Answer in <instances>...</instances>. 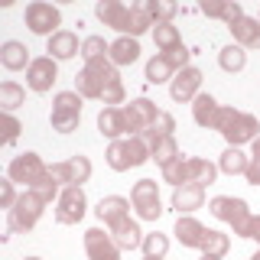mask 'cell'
I'll return each instance as SVG.
<instances>
[{
    "mask_svg": "<svg viewBox=\"0 0 260 260\" xmlns=\"http://www.w3.org/2000/svg\"><path fill=\"white\" fill-rule=\"evenodd\" d=\"M75 88L81 98H94V101H104L111 108L114 104H124V81H120L117 65L111 59L88 62L75 75Z\"/></svg>",
    "mask_w": 260,
    "mask_h": 260,
    "instance_id": "obj_1",
    "label": "cell"
},
{
    "mask_svg": "<svg viewBox=\"0 0 260 260\" xmlns=\"http://www.w3.org/2000/svg\"><path fill=\"white\" fill-rule=\"evenodd\" d=\"M7 176H10L13 182L39 192L46 202H52L55 195H59V182H55V176L49 173V166L43 162L39 153H20V156H13L10 166H7Z\"/></svg>",
    "mask_w": 260,
    "mask_h": 260,
    "instance_id": "obj_2",
    "label": "cell"
},
{
    "mask_svg": "<svg viewBox=\"0 0 260 260\" xmlns=\"http://www.w3.org/2000/svg\"><path fill=\"white\" fill-rule=\"evenodd\" d=\"M94 13L104 26L124 32V36H134V39L143 36L146 29H153V20H150V13L143 10V4L127 7V4H117V0H101V4L94 7Z\"/></svg>",
    "mask_w": 260,
    "mask_h": 260,
    "instance_id": "obj_3",
    "label": "cell"
},
{
    "mask_svg": "<svg viewBox=\"0 0 260 260\" xmlns=\"http://www.w3.org/2000/svg\"><path fill=\"white\" fill-rule=\"evenodd\" d=\"M162 179H166L173 189L179 185H211L218 179V166L208 159H199V156H185V159H176L169 169H162Z\"/></svg>",
    "mask_w": 260,
    "mask_h": 260,
    "instance_id": "obj_4",
    "label": "cell"
},
{
    "mask_svg": "<svg viewBox=\"0 0 260 260\" xmlns=\"http://www.w3.org/2000/svg\"><path fill=\"white\" fill-rule=\"evenodd\" d=\"M150 156V143L143 137H120V140H111L108 146V166L117 169V173H127V169L143 166Z\"/></svg>",
    "mask_w": 260,
    "mask_h": 260,
    "instance_id": "obj_5",
    "label": "cell"
},
{
    "mask_svg": "<svg viewBox=\"0 0 260 260\" xmlns=\"http://www.w3.org/2000/svg\"><path fill=\"white\" fill-rule=\"evenodd\" d=\"M215 130H221V137L231 146H241V143H254L257 140V117L254 114H244L238 108H221V114H218V127Z\"/></svg>",
    "mask_w": 260,
    "mask_h": 260,
    "instance_id": "obj_6",
    "label": "cell"
},
{
    "mask_svg": "<svg viewBox=\"0 0 260 260\" xmlns=\"http://www.w3.org/2000/svg\"><path fill=\"white\" fill-rule=\"evenodd\" d=\"M46 205H49V202H46L39 192L26 189L20 199H16V205L10 208L7 228H10V231H32V228H36V221L43 218V208H46Z\"/></svg>",
    "mask_w": 260,
    "mask_h": 260,
    "instance_id": "obj_7",
    "label": "cell"
},
{
    "mask_svg": "<svg viewBox=\"0 0 260 260\" xmlns=\"http://www.w3.org/2000/svg\"><path fill=\"white\" fill-rule=\"evenodd\" d=\"M208 211H211L215 218H221V221H228V224L234 228V234H241V238H244V231H247V221H250V211H247V202H244V199L218 195V199L208 202Z\"/></svg>",
    "mask_w": 260,
    "mask_h": 260,
    "instance_id": "obj_8",
    "label": "cell"
},
{
    "mask_svg": "<svg viewBox=\"0 0 260 260\" xmlns=\"http://www.w3.org/2000/svg\"><path fill=\"white\" fill-rule=\"evenodd\" d=\"M81 120V94L78 91H59L52 104V130L72 134Z\"/></svg>",
    "mask_w": 260,
    "mask_h": 260,
    "instance_id": "obj_9",
    "label": "cell"
},
{
    "mask_svg": "<svg viewBox=\"0 0 260 260\" xmlns=\"http://www.w3.org/2000/svg\"><path fill=\"white\" fill-rule=\"evenodd\" d=\"M159 117V108L150 101V98H137L124 108V120H127V137H140L146 134Z\"/></svg>",
    "mask_w": 260,
    "mask_h": 260,
    "instance_id": "obj_10",
    "label": "cell"
},
{
    "mask_svg": "<svg viewBox=\"0 0 260 260\" xmlns=\"http://www.w3.org/2000/svg\"><path fill=\"white\" fill-rule=\"evenodd\" d=\"M23 20H26V26L36 32V36H49V39L62 26V13H59V7H52V4H29Z\"/></svg>",
    "mask_w": 260,
    "mask_h": 260,
    "instance_id": "obj_11",
    "label": "cell"
},
{
    "mask_svg": "<svg viewBox=\"0 0 260 260\" xmlns=\"http://www.w3.org/2000/svg\"><path fill=\"white\" fill-rule=\"evenodd\" d=\"M130 202H134L137 215L143 218V221H156L162 215V205H159V189L153 179H140V182L134 185V192H130Z\"/></svg>",
    "mask_w": 260,
    "mask_h": 260,
    "instance_id": "obj_12",
    "label": "cell"
},
{
    "mask_svg": "<svg viewBox=\"0 0 260 260\" xmlns=\"http://www.w3.org/2000/svg\"><path fill=\"white\" fill-rule=\"evenodd\" d=\"M88 211V199L81 185H65V192L59 195V208H55V221L59 224H78Z\"/></svg>",
    "mask_w": 260,
    "mask_h": 260,
    "instance_id": "obj_13",
    "label": "cell"
},
{
    "mask_svg": "<svg viewBox=\"0 0 260 260\" xmlns=\"http://www.w3.org/2000/svg\"><path fill=\"white\" fill-rule=\"evenodd\" d=\"M49 173L55 176L59 185H81V182H88V176H91V159L75 153L72 159H62V162H55V166H49Z\"/></svg>",
    "mask_w": 260,
    "mask_h": 260,
    "instance_id": "obj_14",
    "label": "cell"
},
{
    "mask_svg": "<svg viewBox=\"0 0 260 260\" xmlns=\"http://www.w3.org/2000/svg\"><path fill=\"white\" fill-rule=\"evenodd\" d=\"M143 140L150 143V156L159 162L162 169H169L176 159H182V153H179V143L173 134H156V130H146Z\"/></svg>",
    "mask_w": 260,
    "mask_h": 260,
    "instance_id": "obj_15",
    "label": "cell"
},
{
    "mask_svg": "<svg viewBox=\"0 0 260 260\" xmlns=\"http://www.w3.org/2000/svg\"><path fill=\"white\" fill-rule=\"evenodd\" d=\"M85 250L88 260H120V247L111 234H104L101 228H88L85 231Z\"/></svg>",
    "mask_w": 260,
    "mask_h": 260,
    "instance_id": "obj_16",
    "label": "cell"
},
{
    "mask_svg": "<svg viewBox=\"0 0 260 260\" xmlns=\"http://www.w3.org/2000/svg\"><path fill=\"white\" fill-rule=\"evenodd\" d=\"M176 238L182 247H195V250H205V244L211 238V228L205 224H199L195 218L189 215H179V221H176Z\"/></svg>",
    "mask_w": 260,
    "mask_h": 260,
    "instance_id": "obj_17",
    "label": "cell"
},
{
    "mask_svg": "<svg viewBox=\"0 0 260 260\" xmlns=\"http://www.w3.org/2000/svg\"><path fill=\"white\" fill-rule=\"evenodd\" d=\"M55 78H59V65H55V59H49V55L32 59V65L26 69V85L32 91H49L55 85Z\"/></svg>",
    "mask_w": 260,
    "mask_h": 260,
    "instance_id": "obj_18",
    "label": "cell"
},
{
    "mask_svg": "<svg viewBox=\"0 0 260 260\" xmlns=\"http://www.w3.org/2000/svg\"><path fill=\"white\" fill-rule=\"evenodd\" d=\"M202 72L199 69H182V72H176V78H173V85H169V94H173V101H195L199 98V88H202Z\"/></svg>",
    "mask_w": 260,
    "mask_h": 260,
    "instance_id": "obj_19",
    "label": "cell"
},
{
    "mask_svg": "<svg viewBox=\"0 0 260 260\" xmlns=\"http://www.w3.org/2000/svg\"><path fill=\"white\" fill-rule=\"evenodd\" d=\"M234 36V46L241 49H260V20H254V16H241L234 26H228Z\"/></svg>",
    "mask_w": 260,
    "mask_h": 260,
    "instance_id": "obj_20",
    "label": "cell"
},
{
    "mask_svg": "<svg viewBox=\"0 0 260 260\" xmlns=\"http://www.w3.org/2000/svg\"><path fill=\"white\" fill-rule=\"evenodd\" d=\"M202 13L211 16V20L228 23V26H234V23L244 16V10H241L238 0H205V4H202Z\"/></svg>",
    "mask_w": 260,
    "mask_h": 260,
    "instance_id": "obj_21",
    "label": "cell"
},
{
    "mask_svg": "<svg viewBox=\"0 0 260 260\" xmlns=\"http://www.w3.org/2000/svg\"><path fill=\"white\" fill-rule=\"evenodd\" d=\"M98 130H101V137H111V140H120V137H127L124 108H104L101 114H98Z\"/></svg>",
    "mask_w": 260,
    "mask_h": 260,
    "instance_id": "obj_22",
    "label": "cell"
},
{
    "mask_svg": "<svg viewBox=\"0 0 260 260\" xmlns=\"http://www.w3.org/2000/svg\"><path fill=\"white\" fill-rule=\"evenodd\" d=\"M205 205V189L202 185H179L173 189V208L179 215H189V211Z\"/></svg>",
    "mask_w": 260,
    "mask_h": 260,
    "instance_id": "obj_23",
    "label": "cell"
},
{
    "mask_svg": "<svg viewBox=\"0 0 260 260\" xmlns=\"http://www.w3.org/2000/svg\"><path fill=\"white\" fill-rule=\"evenodd\" d=\"M192 114H195V124H199V127L215 130L218 127V114H221V104H218L211 94H199L195 104H192Z\"/></svg>",
    "mask_w": 260,
    "mask_h": 260,
    "instance_id": "obj_24",
    "label": "cell"
},
{
    "mask_svg": "<svg viewBox=\"0 0 260 260\" xmlns=\"http://www.w3.org/2000/svg\"><path fill=\"white\" fill-rule=\"evenodd\" d=\"M111 238L117 241L120 250H134V247H143V231L137 228L130 218H120L117 224H111Z\"/></svg>",
    "mask_w": 260,
    "mask_h": 260,
    "instance_id": "obj_25",
    "label": "cell"
},
{
    "mask_svg": "<svg viewBox=\"0 0 260 260\" xmlns=\"http://www.w3.org/2000/svg\"><path fill=\"white\" fill-rule=\"evenodd\" d=\"M78 55V36L69 29H59L52 39H49V59L65 62V59H75Z\"/></svg>",
    "mask_w": 260,
    "mask_h": 260,
    "instance_id": "obj_26",
    "label": "cell"
},
{
    "mask_svg": "<svg viewBox=\"0 0 260 260\" xmlns=\"http://www.w3.org/2000/svg\"><path fill=\"white\" fill-rule=\"evenodd\" d=\"M98 218H101L104 224H117L120 218H130V202L127 199H120V195H108V199H101L98 202Z\"/></svg>",
    "mask_w": 260,
    "mask_h": 260,
    "instance_id": "obj_27",
    "label": "cell"
},
{
    "mask_svg": "<svg viewBox=\"0 0 260 260\" xmlns=\"http://www.w3.org/2000/svg\"><path fill=\"white\" fill-rule=\"evenodd\" d=\"M0 62H4L7 72H20V69H29V49L23 43H16V39H10V43L0 46Z\"/></svg>",
    "mask_w": 260,
    "mask_h": 260,
    "instance_id": "obj_28",
    "label": "cell"
},
{
    "mask_svg": "<svg viewBox=\"0 0 260 260\" xmlns=\"http://www.w3.org/2000/svg\"><path fill=\"white\" fill-rule=\"evenodd\" d=\"M108 59H111L114 65H134L137 59H140V43H137L134 36H120V39H114Z\"/></svg>",
    "mask_w": 260,
    "mask_h": 260,
    "instance_id": "obj_29",
    "label": "cell"
},
{
    "mask_svg": "<svg viewBox=\"0 0 260 260\" xmlns=\"http://www.w3.org/2000/svg\"><path fill=\"white\" fill-rule=\"evenodd\" d=\"M176 65H173V59L169 55H162V52H156L150 62H146V81L150 85H162V81H173L176 78Z\"/></svg>",
    "mask_w": 260,
    "mask_h": 260,
    "instance_id": "obj_30",
    "label": "cell"
},
{
    "mask_svg": "<svg viewBox=\"0 0 260 260\" xmlns=\"http://www.w3.org/2000/svg\"><path fill=\"white\" fill-rule=\"evenodd\" d=\"M247 166H250V156H247V153H241V146H228V150L221 153V159H218V169L228 173V176L247 173Z\"/></svg>",
    "mask_w": 260,
    "mask_h": 260,
    "instance_id": "obj_31",
    "label": "cell"
},
{
    "mask_svg": "<svg viewBox=\"0 0 260 260\" xmlns=\"http://www.w3.org/2000/svg\"><path fill=\"white\" fill-rule=\"evenodd\" d=\"M153 39H156V46L162 52H179V49H185L182 36H179V29L173 23H156V26H153Z\"/></svg>",
    "mask_w": 260,
    "mask_h": 260,
    "instance_id": "obj_32",
    "label": "cell"
},
{
    "mask_svg": "<svg viewBox=\"0 0 260 260\" xmlns=\"http://www.w3.org/2000/svg\"><path fill=\"white\" fill-rule=\"evenodd\" d=\"M143 10L150 13L153 23H169V20L179 13V4H173V0H146Z\"/></svg>",
    "mask_w": 260,
    "mask_h": 260,
    "instance_id": "obj_33",
    "label": "cell"
},
{
    "mask_svg": "<svg viewBox=\"0 0 260 260\" xmlns=\"http://www.w3.org/2000/svg\"><path fill=\"white\" fill-rule=\"evenodd\" d=\"M218 65H221L224 72H241L244 65H247V52H244L241 46H224L221 52H218Z\"/></svg>",
    "mask_w": 260,
    "mask_h": 260,
    "instance_id": "obj_34",
    "label": "cell"
},
{
    "mask_svg": "<svg viewBox=\"0 0 260 260\" xmlns=\"http://www.w3.org/2000/svg\"><path fill=\"white\" fill-rule=\"evenodd\" d=\"M23 101H26V91H23L16 81H4V85H0V104H4V111H7V114L16 111Z\"/></svg>",
    "mask_w": 260,
    "mask_h": 260,
    "instance_id": "obj_35",
    "label": "cell"
},
{
    "mask_svg": "<svg viewBox=\"0 0 260 260\" xmlns=\"http://www.w3.org/2000/svg\"><path fill=\"white\" fill-rule=\"evenodd\" d=\"M108 52H111V46L104 43L101 36H88L85 43H81V59H85V65L98 62V59H108Z\"/></svg>",
    "mask_w": 260,
    "mask_h": 260,
    "instance_id": "obj_36",
    "label": "cell"
},
{
    "mask_svg": "<svg viewBox=\"0 0 260 260\" xmlns=\"http://www.w3.org/2000/svg\"><path fill=\"white\" fill-rule=\"evenodd\" d=\"M0 130H4V134H0V143L10 146V143H16V137H20L23 124L13 117V114H7V111H4V114H0Z\"/></svg>",
    "mask_w": 260,
    "mask_h": 260,
    "instance_id": "obj_37",
    "label": "cell"
},
{
    "mask_svg": "<svg viewBox=\"0 0 260 260\" xmlns=\"http://www.w3.org/2000/svg\"><path fill=\"white\" fill-rule=\"evenodd\" d=\"M166 250H169V238L166 234H146L143 238V254L146 257H166Z\"/></svg>",
    "mask_w": 260,
    "mask_h": 260,
    "instance_id": "obj_38",
    "label": "cell"
},
{
    "mask_svg": "<svg viewBox=\"0 0 260 260\" xmlns=\"http://www.w3.org/2000/svg\"><path fill=\"white\" fill-rule=\"evenodd\" d=\"M16 199H20V195L13 192V179L7 176V179H0V208H7L10 211L13 205H16Z\"/></svg>",
    "mask_w": 260,
    "mask_h": 260,
    "instance_id": "obj_39",
    "label": "cell"
},
{
    "mask_svg": "<svg viewBox=\"0 0 260 260\" xmlns=\"http://www.w3.org/2000/svg\"><path fill=\"white\" fill-rule=\"evenodd\" d=\"M247 182L250 185H260V137L254 140V153H250V166H247Z\"/></svg>",
    "mask_w": 260,
    "mask_h": 260,
    "instance_id": "obj_40",
    "label": "cell"
},
{
    "mask_svg": "<svg viewBox=\"0 0 260 260\" xmlns=\"http://www.w3.org/2000/svg\"><path fill=\"white\" fill-rule=\"evenodd\" d=\"M244 238H250V241H257V244H260V215H250V221H247V231H244Z\"/></svg>",
    "mask_w": 260,
    "mask_h": 260,
    "instance_id": "obj_41",
    "label": "cell"
},
{
    "mask_svg": "<svg viewBox=\"0 0 260 260\" xmlns=\"http://www.w3.org/2000/svg\"><path fill=\"white\" fill-rule=\"evenodd\" d=\"M202 260H221V257H208V254H202Z\"/></svg>",
    "mask_w": 260,
    "mask_h": 260,
    "instance_id": "obj_42",
    "label": "cell"
},
{
    "mask_svg": "<svg viewBox=\"0 0 260 260\" xmlns=\"http://www.w3.org/2000/svg\"><path fill=\"white\" fill-rule=\"evenodd\" d=\"M250 260H260V250H257V254H254V257H250Z\"/></svg>",
    "mask_w": 260,
    "mask_h": 260,
    "instance_id": "obj_43",
    "label": "cell"
},
{
    "mask_svg": "<svg viewBox=\"0 0 260 260\" xmlns=\"http://www.w3.org/2000/svg\"><path fill=\"white\" fill-rule=\"evenodd\" d=\"M146 260H162V257H146Z\"/></svg>",
    "mask_w": 260,
    "mask_h": 260,
    "instance_id": "obj_44",
    "label": "cell"
},
{
    "mask_svg": "<svg viewBox=\"0 0 260 260\" xmlns=\"http://www.w3.org/2000/svg\"><path fill=\"white\" fill-rule=\"evenodd\" d=\"M26 260H39V257H26Z\"/></svg>",
    "mask_w": 260,
    "mask_h": 260,
    "instance_id": "obj_45",
    "label": "cell"
}]
</instances>
